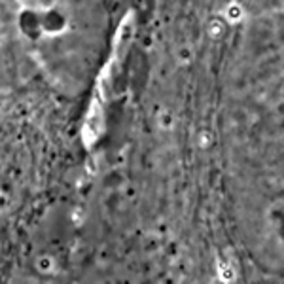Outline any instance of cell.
I'll return each mask as SVG.
<instances>
[{
  "label": "cell",
  "instance_id": "1",
  "mask_svg": "<svg viewBox=\"0 0 284 284\" xmlns=\"http://www.w3.org/2000/svg\"><path fill=\"white\" fill-rule=\"evenodd\" d=\"M226 17H228V21H231V23H239L243 19V8L237 2L235 4H229L228 8H226Z\"/></svg>",
  "mask_w": 284,
  "mask_h": 284
},
{
  "label": "cell",
  "instance_id": "2",
  "mask_svg": "<svg viewBox=\"0 0 284 284\" xmlns=\"http://www.w3.org/2000/svg\"><path fill=\"white\" fill-rule=\"evenodd\" d=\"M222 31H224L222 23H216V21H214V23L210 25V34H212V36H220Z\"/></svg>",
  "mask_w": 284,
  "mask_h": 284
}]
</instances>
